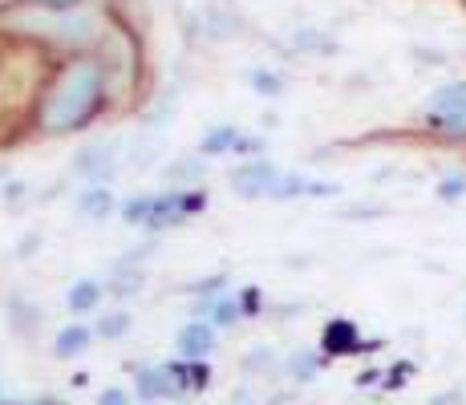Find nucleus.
Wrapping results in <instances>:
<instances>
[{
	"label": "nucleus",
	"instance_id": "obj_1",
	"mask_svg": "<svg viewBox=\"0 0 466 405\" xmlns=\"http://www.w3.org/2000/svg\"><path fill=\"white\" fill-rule=\"evenodd\" d=\"M106 86H110V77H106V66L97 57H82L74 66H66L45 89L37 126L45 134H69L77 126H86L102 106Z\"/></svg>",
	"mask_w": 466,
	"mask_h": 405
},
{
	"label": "nucleus",
	"instance_id": "obj_2",
	"mask_svg": "<svg viewBox=\"0 0 466 405\" xmlns=\"http://www.w3.org/2000/svg\"><path fill=\"white\" fill-rule=\"evenodd\" d=\"M5 21L13 33L61 41V45H89L97 37V16L89 8H74V5H37V0H25Z\"/></svg>",
	"mask_w": 466,
	"mask_h": 405
},
{
	"label": "nucleus",
	"instance_id": "obj_3",
	"mask_svg": "<svg viewBox=\"0 0 466 405\" xmlns=\"http://www.w3.org/2000/svg\"><path fill=\"white\" fill-rule=\"evenodd\" d=\"M426 114L442 130H466V81H446L430 94Z\"/></svg>",
	"mask_w": 466,
	"mask_h": 405
},
{
	"label": "nucleus",
	"instance_id": "obj_4",
	"mask_svg": "<svg viewBox=\"0 0 466 405\" xmlns=\"http://www.w3.org/2000/svg\"><path fill=\"white\" fill-rule=\"evenodd\" d=\"M74 170L82 178H110L118 170V142H89L86 150H77Z\"/></svg>",
	"mask_w": 466,
	"mask_h": 405
},
{
	"label": "nucleus",
	"instance_id": "obj_5",
	"mask_svg": "<svg viewBox=\"0 0 466 405\" xmlns=\"http://www.w3.org/2000/svg\"><path fill=\"white\" fill-rule=\"evenodd\" d=\"M276 175H280V170L268 167V162H248V167H239L236 175H231V187H236L239 199H268Z\"/></svg>",
	"mask_w": 466,
	"mask_h": 405
},
{
	"label": "nucleus",
	"instance_id": "obj_6",
	"mask_svg": "<svg viewBox=\"0 0 466 405\" xmlns=\"http://www.w3.org/2000/svg\"><path fill=\"white\" fill-rule=\"evenodd\" d=\"M320 349H325L329 357H349L361 349V332H357L353 320H329L325 337H320Z\"/></svg>",
	"mask_w": 466,
	"mask_h": 405
},
{
	"label": "nucleus",
	"instance_id": "obj_7",
	"mask_svg": "<svg viewBox=\"0 0 466 405\" xmlns=\"http://www.w3.org/2000/svg\"><path fill=\"white\" fill-rule=\"evenodd\" d=\"M211 345H215L211 324H187V329L178 332V353H183V361H203V357L211 353Z\"/></svg>",
	"mask_w": 466,
	"mask_h": 405
},
{
	"label": "nucleus",
	"instance_id": "obj_8",
	"mask_svg": "<svg viewBox=\"0 0 466 405\" xmlns=\"http://www.w3.org/2000/svg\"><path fill=\"white\" fill-rule=\"evenodd\" d=\"M138 390H142V398H175L183 385H178L175 369H142Z\"/></svg>",
	"mask_w": 466,
	"mask_h": 405
},
{
	"label": "nucleus",
	"instance_id": "obj_9",
	"mask_svg": "<svg viewBox=\"0 0 466 405\" xmlns=\"http://www.w3.org/2000/svg\"><path fill=\"white\" fill-rule=\"evenodd\" d=\"M312 183L297 170H284V175H276L272 191H268V199H300V195H309Z\"/></svg>",
	"mask_w": 466,
	"mask_h": 405
},
{
	"label": "nucleus",
	"instance_id": "obj_10",
	"mask_svg": "<svg viewBox=\"0 0 466 405\" xmlns=\"http://www.w3.org/2000/svg\"><path fill=\"white\" fill-rule=\"evenodd\" d=\"M86 345H89V329H86V324H66V329L57 332V340H53L57 357H77Z\"/></svg>",
	"mask_w": 466,
	"mask_h": 405
},
{
	"label": "nucleus",
	"instance_id": "obj_11",
	"mask_svg": "<svg viewBox=\"0 0 466 405\" xmlns=\"http://www.w3.org/2000/svg\"><path fill=\"white\" fill-rule=\"evenodd\" d=\"M110 207H114V195L106 191V187H86L82 199H77V211H82V215H94V219L110 215Z\"/></svg>",
	"mask_w": 466,
	"mask_h": 405
},
{
	"label": "nucleus",
	"instance_id": "obj_12",
	"mask_svg": "<svg viewBox=\"0 0 466 405\" xmlns=\"http://www.w3.org/2000/svg\"><path fill=\"white\" fill-rule=\"evenodd\" d=\"M97 300H102V284L97 280H77L74 288H69V309L74 312H89Z\"/></svg>",
	"mask_w": 466,
	"mask_h": 405
},
{
	"label": "nucleus",
	"instance_id": "obj_13",
	"mask_svg": "<svg viewBox=\"0 0 466 405\" xmlns=\"http://www.w3.org/2000/svg\"><path fill=\"white\" fill-rule=\"evenodd\" d=\"M167 178H170V183H199V178H203V162H199V158L175 162V167L167 170Z\"/></svg>",
	"mask_w": 466,
	"mask_h": 405
},
{
	"label": "nucleus",
	"instance_id": "obj_14",
	"mask_svg": "<svg viewBox=\"0 0 466 405\" xmlns=\"http://www.w3.org/2000/svg\"><path fill=\"white\" fill-rule=\"evenodd\" d=\"M236 147V130L231 126H219V130H211L208 138H203V155H223V150Z\"/></svg>",
	"mask_w": 466,
	"mask_h": 405
},
{
	"label": "nucleus",
	"instance_id": "obj_15",
	"mask_svg": "<svg viewBox=\"0 0 466 405\" xmlns=\"http://www.w3.org/2000/svg\"><path fill=\"white\" fill-rule=\"evenodd\" d=\"M462 195H466V175H462V170H459V175H446L442 183H438V199H442V203H459Z\"/></svg>",
	"mask_w": 466,
	"mask_h": 405
},
{
	"label": "nucleus",
	"instance_id": "obj_16",
	"mask_svg": "<svg viewBox=\"0 0 466 405\" xmlns=\"http://www.w3.org/2000/svg\"><path fill=\"white\" fill-rule=\"evenodd\" d=\"M239 312H244V309H239L236 300H228V296H219V300H215V309H211V320L228 329V324H236V320H239Z\"/></svg>",
	"mask_w": 466,
	"mask_h": 405
},
{
	"label": "nucleus",
	"instance_id": "obj_17",
	"mask_svg": "<svg viewBox=\"0 0 466 405\" xmlns=\"http://www.w3.org/2000/svg\"><path fill=\"white\" fill-rule=\"evenodd\" d=\"M127 329H130V317H122L118 312V317H106L97 332H102V337H127Z\"/></svg>",
	"mask_w": 466,
	"mask_h": 405
},
{
	"label": "nucleus",
	"instance_id": "obj_18",
	"mask_svg": "<svg viewBox=\"0 0 466 405\" xmlns=\"http://www.w3.org/2000/svg\"><path fill=\"white\" fill-rule=\"evenodd\" d=\"M142 284V272H130V268H127V272H118V280H114V292H118V296H134V288H138Z\"/></svg>",
	"mask_w": 466,
	"mask_h": 405
},
{
	"label": "nucleus",
	"instance_id": "obj_19",
	"mask_svg": "<svg viewBox=\"0 0 466 405\" xmlns=\"http://www.w3.org/2000/svg\"><path fill=\"white\" fill-rule=\"evenodd\" d=\"M97 405H130V398L122 390H106L102 398H97Z\"/></svg>",
	"mask_w": 466,
	"mask_h": 405
},
{
	"label": "nucleus",
	"instance_id": "obj_20",
	"mask_svg": "<svg viewBox=\"0 0 466 405\" xmlns=\"http://www.w3.org/2000/svg\"><path fill=\"white\" fill-rule=\"evenodd\" d=\"M244 369H268V349H256V353H248Z\"/></svg>",
	"mask_w": 466,
	"mask_h": 405
},
{
	"label": "nucleus",
	"instance_id": "obj_21",
	"mask_svg": "<svg viewBox=\"0 0 466 405\" xmlns=\"http://www.w3.org/2000/svg\"><path fill=\"white\" fill-rule=\"evenodd\" d=\"M239 309H244V312H256L259 309V292H256V288H248V292H244V304H239Z\"/></svg>",
	"mask_w": 466,
	"mask_h": 405
},
{
	"label": "nucleus",
	"instance_id": "obj_22",
	"mask_svg": "<svg viewBox=\"0 0 466 405\" xmlns=\"http://www.w3.org/2000/svg\"><path fill=\"white\" fill-rule=\"evenodd\" d=\"M37 5H74V0H37Z\"/></svg>",
	"mask_w": 466,
	"mask_h": 405
}]
</instances>
